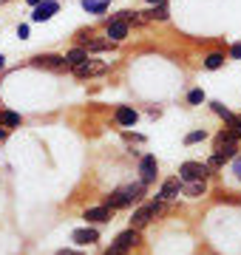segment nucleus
Returning <instances> with one entry per match:
<instances>
[{"label":"nucleus","mask_w":241,"mask_h":255,"mask_svg":"<svg viewBox=\"0 0 241 255\" xmlns=\"http://www.w3.org/2000/svg\"><path fill=\"white\" fill-rule=\"evenodd\" d=\"M142 193H145V184H130V187H120V190H114L108 199H105V207L108 210H120V207H128L133 201L139 199Z\"/></svg>","instance_id":"1"},{"label":"nucleus","mask_w":241,"mask_h":255,"mask_svg":"<svg viewBox=\"0 0 241 255\" xmlns=\"http://www.w3.org/2000/svg\"><path fill=\"white\" fill-rule=\"evenodd\" d=\"M210 176V167L202 162H185L179 167V182H204Z\"/></svg>","instance_id":"2"},{"label":"nucleus","mask_w":241,"mask_h":255,"mask_svg":"<svg viewBox=\"0 0 241 255\" xmlns=\"http://www.w3.org/2000/svg\"><path fill=\"white\" fill-rule=\"evenodd\" d=\"M165 210V204L162 201H150V204H145V207H139L136 213H133V219H130V227L133 230H139V227H145L150 219H156L159 213Z\"/></svg>","instance_id":"3"},{"label":"nucleus","mask_w":241,"mask_h":255,"mask_svg":"<svg viewBox=\"0 0 241 255\" xmlns=\"http://www.w3.org/2000/svg\"><path fill=\"white\" fill-rule=\"evenodd\" d=\"M139 173H142V184H145V187L156 182V173H159L156 156H142V162H139Z\"/></svg>","instance_id":"4"},{"label":"nucleus","mask_w":241,"mask_h":255,"mask_svg":"<svg viewBox=\"0 0 241 255\" xmlns=\"http://www.w3.org/2000/svg\"><path fill=\"white\" fill-rule=\"evenodd\" d=\"M31 63L37 65V68H48V71H63V68H68L65 65V57H60V54H40Z\"/></svg>","instance_id":"5"},{"label":"nucleus","mask_w":241,"mask_h":255,"mask_svg":"<svg viewBox=\"0 0 241 255\" xmlns=\"http://www.w3.org/2000/svg\"><path fill=\"white\" fill-rule=\"evenodd\" d=\"M108 71V65L105 63H97V60H85V63H80L74 68V74L80 77V80H85V77H100V74Z\"/></svg>","instance_id":"6"},{"label":"nucleus","mask_w":241,"mask_h":255,"mask_svg":"<svg viewBox=\"0 0 241 255\" xmlns=\"http://www.w3.org/2000/svg\"><path fill=\"white\" fill-rule=\"evenodd\" d=\"M57 9H60V3H57V0H43L37 9H34L31 20H34V23H46V20H51L57 14Z\"/></svg>","instance_id":"7"},{"label":"nucleus","mask_w":241,"mask_h":255,"mask_svg":"<svg viewBox=\"0 0 241 255\" xmlns=\"http://www.w3.org/2000/svg\"><path fill=\"white\" fill-rule=\"evenodd\" d=\"M128 37V23L120 17L108 20V40H114V43H120V40H125Z\"/></svg>","instance_id":"8"},{"label":"nucleus","mask_w":241,"mask_h":255,"mask_svg":"<svg viewBox=\"0 0 241 255\" xmlns=\"http://www.w3.org/2000/svg\"><path fill=\"white\" fill-rule=\"evenodd\" d=\"M139 244V230H125V233H120L117 236V241H114V247H120V250H130V247Z\"/></svg>","instance_id":"9"},{"label":"nucleus","mask_w":241,"mask_h":255,"mask_svg":"<svg viewBox=\"0 0 241 255\" xmlns=\"http://www.w3.org/2000/svg\"><path fill=\"white\" fill-rule=\"evenodd\" d=\"M114 117H117V122H120V125L133 128V125H136V119H139V114H136L133 108H128V105H122V108H117V114H114Z\"/></svg>","instance_id":"10"},{"label":"nucleus","mask_w":241,"mask_h":255,"mask_svg":"<svg viewBox=\"0 0 241 255\" xmlns=\"http://www.w3.org/2000/svg\"><path fill=\"white\" fill-rule=\"evenodd\" d=\"M179 193H182V182H179V179H167V182L162 184V190H159V201L176 199Z\"/></svg>","instance_id":"11"},{"label":"nucleus","mask_w":241,"mask_h":255,"mask_svg":"<svg viewBox=\"0 0 241 255\" xmlns=\"http://www.w3.org/2000/svg\"><path fill=\"white\" fill-rule=\"evenodd\" d=\"M71 238H74L80 247H85V244H94V241L100 238V233H97L94 227H83V230H74V233H71Z\"/></svg>","instance_id":"12"},{"label":"nucleus","mask_w":241,"mask_h":255,"mask_svg":"<svg viewBox=\"0 0 241 255\" xmlns=\"http://www.w3.org/2000/svg\"><path fill=\"white\" fill-rule=\"evenodd\" d=\"M83 219H85V221H94V224H102V221L111 219V210L105 207V204H102V207H88Z\"/></svg>","instance_id":"13"},{"label":"nucleus","mask_w":241,"mask_h":255,"mask_svg":"<svg viewBox=\"0 0 241 255\" xmlns=\"http://www.w3.org/2000/svg\"><path fill=\"white\" fill-rule=\"evenodd\" d=\"M85 60H88V51H85V48H71V51L65 54V65H68V68H77V65L85 63Z\"/></svg>","instance_id":"14"},{"label":"nucleus","mask_w":241,"mask_h":255,"mask_svg":"<svg viewBox=\"0 0 241 255\" xmlns=\"http://www.w3.org/2000/svg\"><path fill=\"white\" fill-rule=\"evenodd\" d=\"M236 150H239V142H227V145L216 147V156H219L222 162H227V159H233V156H236Z\"/></svg>","instance_id":"15"},{"label":"nucleus","mask_w":241,"mask_h":255,"mask_svg":"<svg viewBox=\"0 0 241 255\" xmlns=\"http://www.w3.org/2000/svg\"><path fill=\"white\" fill-rule=\"evenodd\" d=\"M83 9L88 14H102V11L108 9V0H83Z\"/></svg>","instance_id":"16"},{"label":"nucleus","mask_w":241,"mask_h":255,"mask_svg":"<svg viewBox=\"0 0 241 255\" xmlns=\"http://www.w3.org/2000/svg\"><path fill=\"white\" fill-rule=\"evenodd\" d=\"M222 65H224L222 51H213V54H207V60H204V68H207V71H216V68H222Z\"/></svg>","instance_id":"17"},{"label":"nucleus","mask_w":241,"mask_h":255,"mask_svg":"<svg viewBox=\"0 0 241 255\" xmlns=\"http://www.w3.org/2000/svg\"><path fill=\"white\" fill-rule=\"evenodd\" d=\"M185 193L190 196V199H199V196H204V182H187Z\"/></svg>","instance_id":"18"},{"label":"nucleus","mask_w":241,"mask_h":255,"mask_svg":"<svg viewBox=\"0 0 241 255\" xmlns=\"http://www.w3.org/2000/svg\"><path fill=\"white\" fill-rule=\"evenodd\" d=\"M227 142H239V136H236V130H233V128H227V130H222V133H219V139H216V147H219V145H227Z\"/></svg>","instance_id":"19"},{"label":"nucleus","mask_w":241,"mask_h":255,"mask_svg":"<svg viewBox=\"0 0 241 255\" xmlns=\"http://www.w3.org/2000/svg\"><path fill=\"white\" fill-rule=\"evenodd\" d=\"M83 43H85V51H105L111 46V40L108 43H102V40H83Z\"/></svg>","instance_id":"20"},{"label":"nucleus","mask_w":241,"mask_h":255,"mask_svg":"<svg viewBox=\"0 0 241 255\" xmlns=\"http://www.w3.org/2000/svg\"><path fill=\"white\" fill-rule=\"evenodd\" d=\"M0 122H6L9 128H17V125H20V114H14V111H6V114H0Z\"/></svg>","instance_id":"21"},{"label":"nucleus","mask_w":241,"mask_h":255,"mask_svg":"<svg viewBox=\"0 0 241 255\" xmlns=\"http://www.w3.org/2000/svg\"><path fill=\"white\" fill-rule=\"evenodd\" d=\"M204 100H207V97H204V91H202V88H193V91L187 94V102H190V105H202Z\"/></svg>","instance_id":"22"},{"label":"nucleus","mask_w":241,"mask_h":255,"mask_svg":"<svg viewBox=\"0 0 241 255\" xmlns=\"http://www.w3.org/2000/svg\"><path fill=\"white\" fill-rule=\"evenodd\" d=\"M145 17H150V20H167V9H165V3H162L159 9H150V11H145Z\"/></svg>","instance_id":"23"},{"label":"nucleus","mask_w":241,"mask_h":255,"mask_svg":"<svg viewBox=\"0 0 241 255\" xmlns=\"http://www.w3.org/2000/svg\"><path fill=\"white\" fill-rule=\"evenodd\" d=\"M202 139H207V133H204V130H193V133L185 136V145H196V142H202Z\"/></svg>","instance_id":"24"},{"label":"nucleus","mask_w":241,"mask_h":255,"mask_svg":"<svg viewBox=\"0 0 241 255\" xmlns=\"http://www.w3.org/2000/svg\"><path fill=\"white\" fill-rule=\"evenodd\" d=\"M213 111H216V114H219V117H224V119H227V122H233V119H236V117H233V114H230V111H227V108H224V105H222V102H213Z\"/></svg>","instance_id":"25"},{"label":"nucleus","mask_w":241,"mask_h":255,"mask_svg":"<svg viewBox=\"0 0 241 255\" xmlns=\"http://www.w3.org/2000/svg\"><path fill=\"white\" fill-rule=\"evenodd\" d=\"M230 57L233 60H241V43H233L230 46Z\"/></svg>","instance_id":"26"},{"label":"nucleus","mask_w":241,"mask_h":255,"mask_svg":"<svg viewBox=\"0 0 241 255\" xmlns=\"http://www.w3.org/2000/svg\"><path fill=\"white\" fill-rule=\"evenodd\" d=\"M233 173H236V179L241 182V156L236 159V164H233Z\"/></svg>","instance_id":"27"},{"label":"nucleus","mask_w":241,"mask_h":255,"mask_svg":"<svg viewBox=\"0 0 241 255\" xmlns=\"http://www.w3.org/2000/svg\"><path fill=\"white\" fill-rule=\"evenodd\" d=\"M105 255H128V250H120V247H114V244H111V250H108Z\"/></svg>","instance_id":"28"},{"label":"nucleus","mask_w":241,"mask_h":255,"mask_svg":"<svg viewBox=\"0 0 241 255\" xmlns=\"http://www.w3.org/2000/svg\"><path fill=\"white\" fill-rule=\"evenodd\" d=\"M17 37H20V40H26V37H28V26H26V23L17 26Z\"/></svg>","instance_id":"29"},{"label":"nucleus","mask_w":241,"mask_h":255,"mask_svg":"<svg viewBox=\"0 0 241 255\" xmlns=\"http://www.w3.org/2000/svg\"><path fill=\"white\" fill-rule=\"evenodd\" d=\"M230 125H233V130H236V136L241 139V119H233Z\"/></svg>","instance_id":"30"},{"label":"nucleus","mask_w":241,"mask_h":255,"mask_svg":"<svg viewBox=\"0 0 241 255\" xmlns=\"http://www.w3.org/2000/svg\"><path fill=\"white\" fill-rule=\"evenodd\" d=\"M57 255H83V253H74V250H57Z\"/></svg>","instance_id":"31"},{"label":"nucleus","mask_w":241,"mask_h":255,"mask_svg":"<svg viewBox=\"0 0 241 255\" xmlns=\"http://www.w3.org/2000/svg\"><path fill=\"white\" fill-rule=\"evenodd\" d=\"M28 6H40V3H43V0H26Z\"/></svg>","instance_id":"32"},{"label":"nucleus","mask_w":241,"mask_h":255,"mask_svg":"<svg viewBox=\"0 0 241 255\" xmlns=\"http://www.w3.org/2000/svg\"><path fill=\"white\" fill-rule=\"evenodd\" d=\"M148 3H153V6H162V3H165V0H148Z\"/></svg>","instance_id":"33"},{"label":"nucleus","mask_w":241,"mask_h":255,"mask_svg":"<svg viewBox=\"0 0 241 255\" xmlns=\"http://www.w3.org/2000/svg\"><path fill=\"white\" fill-rule=\"evenodd\" d=\"M3 65H6V57H3V54H0V68H3Z\"/></svg>","instance_id":"34"}]
</instances>
